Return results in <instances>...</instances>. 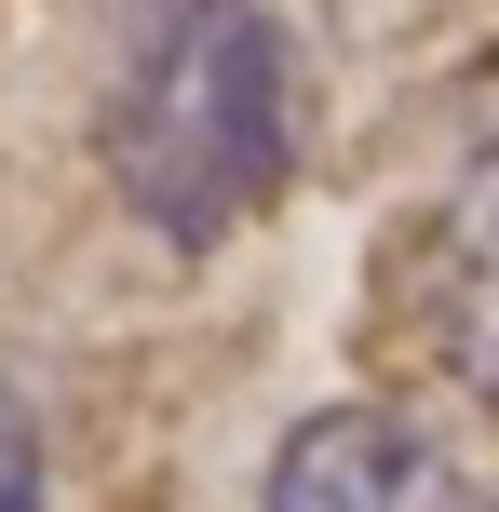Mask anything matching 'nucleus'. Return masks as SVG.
<instances>
[{
  "instance_id": "nucleus-1",
  "label": "nucleus",
  "mask_w": 499,
  "mask_h": 512,
  "mask_svg": "<svg viewBox=\"0 0 499 512\" xmlns=\"http://www.w3.org/2000/svg\"><path fill=\"white\" fill-rule=\"evenodd\" d=\"M95 149L135 230L230 243L297 176V54L270 0H108Z\"/></svg>"
},
{
  "instance_id": "nucleus-3",
  "label": "nucleus",
  "mask_w": 499,
  "mask_h": 512,
  "mask_svg": "<svg viewBox=\"0 0 499 512\" xmlns=\"http://www.w3.org/2000/svg\"><path fill=\"white\" fill-rule=\"evenodd\" d=\"M419 283H432V351L459 364L473 405H499V162L432 216V270Z\"/></svg>"
},
{
  "instance_id": "nucleus-4",
  "label": "nucleus",
  "mask_w": 499,
  "mask_h": 512,
  "mask_svg": "<svg viewBox=\"0 0 499 512\" xmlns=\"http://www.w3.org/2000/svg\"><path fill=\"white\" fill-rule=\"evenodd\" d=\"M0 512H54V459H41V418L0 391Z\"/></svg>"
},
{
  "instance_id": "nucleus-2",
  "label": "nucleus",
  "mask_w": 499,
  "mask_h": 512,
  "mask_svg": "<svg viewBox=\"0 0 499 512\" xmlns=\"http://www.w3.org/2000/svg\"><path fill=\"white\" fill-rule=\"evenodd\" d=\"M270 512H473V486L432 432H405L378 405H324L270 459Z\"/></svg>"
}]
</instances>
